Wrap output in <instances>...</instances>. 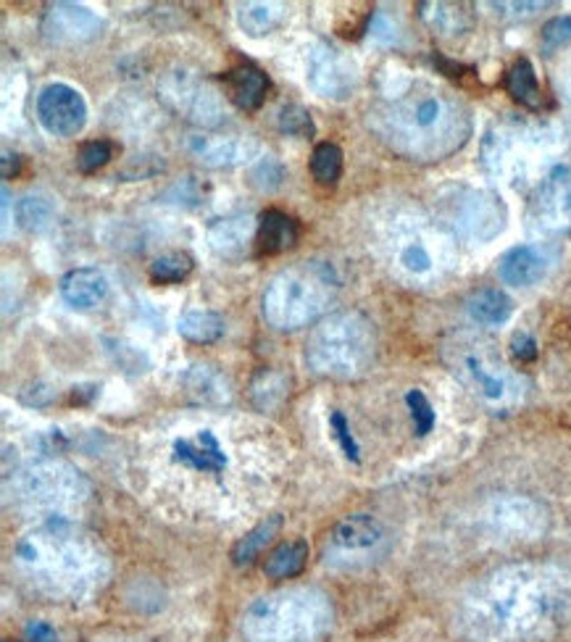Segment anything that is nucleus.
I'll use <instances>...</instances> for the list:
<instances>
[{"instance_id":"nucleus-13","label":"nucleus","mask_w":571,"mask_h":642,"mask_svg":"<svg viewBox=\"0 0 571 642\" xmlns=\"http://www.w3.org/2000/svg\"><path fill=\"white\" fill-rule=\"evenodd\" d=\"M388 540V532L375 516L369 514H353L345 516L343 521L334 525L332 532H329V547L327 558L332 561L345 558V561H358L356 556H375L377 551Z\"/></svg>"},{"instance_id":"nucleus-39","label":"nucleus","mask_w":571,"mask_h":642,"mask_svg":"<svg viewBox=\"0 0 571 642\" xmlns=\"http://www.w3.org/2000/svg\"><path fill=\"white\" fill-rule=\"evenodd\" d=\"M258 192H275L279 185L284 182V166L277 159H261L251 169V179H248Z\"/></svg>"},{"instance_id":"nucleus-22","label":"nucleus","mask_w":571,"mask_h":642,"mask_svg":"<svg viewBox=\"0 0 571 642\" xmlns=\"http://www.w3.org/2000/svg\"><path fill=\"white\" fill-rule=\"evenodd\" d=\"M227 98L240 111H256L266 101L269 92V77L253 64H240L225 74Z\"/></svg>"},{"instance_id":"nucleus-26","label":"nucleus","mask_w":571,"mask_h":642,"mask_svg":"<svg viewBox=\"0 0 571 642\" xmlns=\"http://www.w3.org/2000/svg\"><path fill=\"white\" fill-rule=\"evenodd\" d=\"M467 311L477 324H485V327H498V324H506L508 319H511L513 301L498 288L477 290L474 295H471L467 301Z\"/></svg>"},{"instance_id":"nucleus-41","label":"nucleus","mask_w":571,"mask_h":642,"mask_svg":"<svg viewBox=\"0 0 571 642\" xmlns=\"http://www.w3.org/2000/svg\"><path fill=\"white\" fill-rule=\"evenodd\" d=\"M329 427H332V435L334 440H338V445L343 448L345 458L353 461V464H358V461H361V448H358L356 438H353L351 424H347L343 411H332V414H329Z\"/></svg>"},{"instance_id":"nucleus-38","label":"nucleus","mask_w":571,"mask_h":642,"mask_svg":"<svg viewBox=\"0 0 571 642\" xmlns=\"http://www.w3.org/2000/svg\"><path fill=\"white\" fill-rule=\"evenodd\" d=\"M406 403H408V411H411L416 435H419V438L430 435L432 427H434V408H432L430 398H427L421 390L414 388V390L406 392Z\"/></svg>"},{"instance_id":"nucleus-25","label":"nucleus","mask_w":571,"mask_h":642,"mask_svg":"<svg viewBox=\"0 0 571 642\" xmlns=\"http://www.w3.org/2000/svg\"><path fill=\"white\" fill-rule=\"evenodd\" d=\"M506 90L508 96H511L519 105H524V109L530 111L543 109L545 98H543V90H540L535 66H532L530 59L513 61V66L508 68L506 74Z\"/></svg>"},{"instance_id":"nucleus-3","label":"nucleus","mask_w":571,"mask_h":642,"mask_svg":"<svg viewBox=\"0 0 571 642\" xmlns=\"http://www.w3.org/2000/svg\"><path fill=\"white\" fill-rule=\"evenodd\" d=\"M16 558L29 577L51 595L79 597L101 588L105 558L83 538H74L61 525L18 542Z\"/></svg>"},{"instance_id":"nucleus-28","label":"nucleus","mask_w":571,"mask_h":642,"mask_svg":"<svg viewBox=\"0 0 571 642\" xmlns=\"http://www.w3.org/2000/svg\"><path fill=\"white\" fill-rule=\"evenodd\" d=\"M177 332L185 340L195 342V345H208V342H216L225 335V319L219 314H214V311L195 309L179 316Z\"/></svg>"},{"instance_id":"nucleus-48","label":"nucleus","mask_w":571,"mask_h":642,"mask_svg":"<svg viewBox=\"0 0 571 642\" xmlns=\"http://www.w3.org/2000/svg\"><path fill=\"white\" fill-rule=\"evenodd\" d=\"M558 87H561L563 98H567V101L571 103V61H569L567 66H563L561 77H558Z\"/></svg>"},{"instance_id":"nucleus-33","label":"nucleus","mask_w":571,"mask_h":642,"mask_svg":"<svg viewBox=\"0 0 571 642\" xmlns=\"http://www.w3.org/2000/svg\"><path fill=\"white\" fill-rule=\"evenodd\" d=\"M398 264L411 277H430L434 266H437V255L427 246L424 237H414L398 248Z\"/></svg>"},{"instance_id":"nucleus-30","label":"nucleus","mask_w":571,"mask_h":642,"mask_svg":"<svg viewBox=\"0 0 571 642\" xmlns=\"http://www.w3.org/2000/svg\"><path fill=\"white\" fill-rule=\"evenodd\" d=\"M55 214L53 198L46 192H29L22 201L16 203V222L18 227L27 229V232H40L51 224Z\"/></svg>"},{"instance_id":"nucleus-36","label":"nucleus","mask_w":571,"mask_h":642,"mask_svg":"<svg viewBox=\"0 0 571 642\" xmlns=\"http://www.w3.org/2000/svg\"><path fill=\"white\" fill-rule=\"evenodd\" d=\"M277 127H279V133H284L290 137H314V133H316V124H314L312 114H308V111L297 103H288L279 109Z\"/></svg>"},{"instance_id":"nucleus-42","label":"nucleus","mask_w":571,"mask_h":642,"mask_svg":"<svg viewBox=\"0 0 571 642\" xmlns=\"http://www.w3.org/2000/svg\"><path fill=\"white\" fill-rule=\"evenodd\" d=\"M571 42V16H556L543 27V51L554 53Z\"/></svg>"},{"instance_id":"nucleus-32","label":"nucleus","mask_w":571,"mask_h":642,"mask_svg":"<svg viewBox=\"0 0 571 642\" xmlns=\"http://www.w3.org/2000/svg\"><path fill=\"white\" fill-rule=\"evenodd\" d=\"M192 269H195V259L190 253L174 251V253H164L158 255L156 261L151 264V282L153 285H177L182 279H188Z\"/></svg>"},{"instance_id":"nucleus-37","label":"nucleus","mask_w":571,"mask_h":642,"mask_svg":"<svg viewBox=\"0 0 571 642\" xmlns=\"http://www.w3.org/2000/svg\"><path fill=\"white\" fill-rule=\"evenodd\" d=\"M111 159H114V142L109 140L85 142V146L77 151V169L83 174H92L103 169Z\"/></svg>"},{"instance_id":"nucleus-27","label":"nucleus","mask_w":571,"mask_h":642,"mask_svg":"<svg viewBox=\"0 0 571 642\" xmlns=\"http://www.w3.org/2000/svg\"><path fill=\"white\" fill-rule=\"evenodd\" d=\"M308 564V542L288 540L279 542L275 551L264 561V575L271 579H293L306 569Z\"/></svg>"},{"instance_id":"nucleus-8","label":"nucleus","mask_w":571,"mask_h":642,"mask_svg":"<svg viewBox=\"0 0 571 642\" xmlns=\"http://www.w3.org/2000/svg\"><path fill=\"white\" fill-rule=\"evenodd\" d=\"M445 214L458 232L474 240H493L506 227V203L498 192L477 190V187H456L445 198Z\"/></svg>"},{"instance_id":"nucleus-4","label":"nucleus","mask_w":571,"mask_h":642,"mask_svg":"<svg viewBox=\"0 0 571 642\" xmlns=\"http://www.w3.org/2000/svg\"><path fill=\"white\" fill-rule=\"evenodd\" d=\"M332 627V603L312 588L279 590L258 597L243 616V632L253 642H314Z\"/></svg>"},{"instance_id":"nucleus-9","label":"nucleus","mask_w":571,"mask_h":642,"mask_svg":"<svg viewBox=\"0 0 571 642\" xmlns=\"http://www.w3.org/2000/svg\"><path fill=\"white\" fill-rule=\"evenodd\" d=\"M161 98L172 111H177L179 116L190 118V122L203 124V127H216L225 118V109H221L219 92H214L206 83L195 77V74L177 68L169 72L158 85Z\"/></svg>"},{"instance_id":"nucleus-46","label":"nucleus","mask_w":571,"mask_h":642,"mask_svg":"<svg viewBox=\"0 0 571 642\" xmlns=\"http://www.w3.org/2000/svg\"><path fill=\"white\" fill-rule=\"evenodd\" d=\"M24 640L27 642H59V632H55L48 621L35 619L24 627Z\"/></svg>"},{"instance_id":"nucleus-6","label":"nucleus","mask_w":571,"mask_h":642,"mask_svg":"<svg viewBox=\"0 0 571 642\" xmlns=\"http://www.w3.org/2000/svg\"><path fill=\"white\" fill-rule=\"evenodd\" d=\"M377 329L361 311H338L314 327L306 342L308 366L329 379H356L371 369Z\"/></svg>"},{"instance_id":"nucleus-43","label":"nucleus","mask_w":571,"mask_h":642,"mask_svg":"<svg viewBox=\"0 0 571 642\" xmlns=\"http://www.w3.org/2000/svg\"><path fill=\"white\" fill-rule=\"evenodd\" d=\"M490 9H495L498 14L503 16H511V18H524V16H535L537 11L548 9V5L554 3H508V0H503V3H487Z\"/></svg>"},{"instance_id":"nucleus-47","label":"nucleus","mask_w":571,"mask_h":642,"mask_svg":"<svg viewBox=\"0 0 571 642\" xmlns=\"http://www.w3.org/2000/svg\"><path fill=\"white\" fill-rule=\"evenodd\" d=\"M16 172H18V155L5 151L3 153V179H11Z\"/></svg>"},{"instance_id":"nucleus-31","label":"nucleus","mask_w":571,"mask_h":642,"mask_svg":"<svg viewBox=\"0 0 571 642\" xmlns=\"http://www.w3.org/2000/svg\"><path fill=\"white\" fill-rule=\"evenodd\" d=\"M279 527H282V519H279V516H269V519L261 521L258 527H253L251 532H248L243 540H238V545L232 547L234 564L248 566L251 561H256L258 553L264 551V547L271 542V538L279 532Z\"/></svg>"},{"instance_id":"nucleus-1","label":"nucleus","mask_w":571,"mask_h":642,"mask_svg":"<svg viewBox=\"0 0 571 642\" xmlns=\"http://www.w3.org/2000/svg\"><path fill=\"white\" fill-rule=\"evenodd\" d=\"M571 614V579L561 569L511 564L471 588L458 608L461 632L474 642H537Z\"/></svg>"},{"instance_id":"nucleus-40","label":"nucleus","mask_w":571,"mask_h":642,"mask_svg":"<svg viewBox=\"0 0 571 642\" xmlns=\"http://www.w3.org/2000/svg\"><path fill=\"white\" fill-rule=\"evenodd\" d=\"M185 382L190 385L192 392H198L201 395V401H211V392H216L219 398H225V382H221V377L216 372H211L208 366H192L188 372V377H185Z\"/></svg>"},{"instance_id":"nucleus-34","label":"nucleus","mask_w":571,"mask_h":642,"mask_svg":"<svg viewBox=\"0 0 571 642\" xmlns=\"http://www.w3.org/2000/svg\"><path fill=\"white\" fill-rule=\"evenodd\" d=\"M312 174L319 185H338L343 174V151L334 142H319L312 153Z\"/></svg>"},{"instance_id":"nucleus-20","label":"nucleus","mask_w":571,"mask_h":642,"mask_svg":"<svg viewBox=\"0 0 571 642\" xmlns=\"http://www.w3.org/2000/svg\"><path fill=\"white\" fill-rule=\"evenodd\" d=\"M258 222H253L251 216H229V219H219L208 227V242L211 251L221 259H240L245 255L248 246L256 240Z\"/></svg>"},{"instance_id":"nucleus-14","label":"nucleus","mask_w":571,"mask_h":642,"mask_svg":"<svg viewBox=\"0 0 571 642\" xmlns=\"http://www.w3.org/2000/svg\"><path fill=\"white\" fill-rule=\"evenodd\" d=\"M22 492L35 506L55 508L61 503H72L74 495H79V477L66 466L40 464L24 471Z\"/></svg>"},{"instance_id":"nucleus-35","label":"nucleus","mask_w":571,"mask_h":642,"mask_svg":"<svg viewBox=\"0 0 571 642\" xmlns=\"http://www.w3.org/2000/svg\"><path fill=\"white\" fill-rule=\"evenodd\" d=\"M284 395H288V379L282 374L264 369L253 382V398L261 408H275L277 403H282Z\"/></svg>"},{"instance_id":"nucleus-21","label":"nucleus","mask_w":571,"mask_h":642,"mask_svg":"<svg viewBox=\"0 0 571 642\" xmlns=\"http://www.w3.org/2000/svg\"><path fill=\"white\" fill-rule=\"evenodd\" d=\"M174 458L179 461L182 466H190L195 471H211L219 474L225 471L227 466V456L225 448L219 445L216 435L211 429H203L195 440H174Z\"/></svg>"},{"instance_id":"nucleus-29","label":"nucleus","mask_w":571,"mask_h":642,"mask_svg":"<svg viewBox=\"0 0 571 642\" xmlns=\"http://www.w3.org/2000/svg\"><path fill=\"white\" fill-rule=\"evenodd\" d=\"M284 5L282 3H243L238 9V24L245 35L264 37L282 22Z\"/></svg>"},{"instance_id":"nucleus-11","label":"nucleus","mask_w":571,"mask_h":642,"mask_svg":"<svg viewBox=\"0 0 571 642\" xmlns=\"http://www.w3.org/2000/svg\"><path fill=\"white\" fill-rule=\"evenodd\" d=\"M37 118L55 137L79 135L87 124V103L83 92L64 83L42 87L40 96H37Z\"/></svg>"},{"instance_id":"nucleus-16","label":"nucleus","mask_w":571,"mask_h":642,"mask_svg":"<svg viewBox=\"0 0 571 642\" xmlns=\"http://www.w3.org/2000/svg\"><path fill=\"white\" fill-rule=\"evenodd\" d=\"M490 521L495 529L508 534H519V538H532L540 534L545 527V514L537 503L526 501V498H500L490 506Z\"/></svg>"},{"instance_id":"nucleus-45","label":"nucleus","mask_w":571,"mask_h":642,"mask_svg":"<svg viewBox=\"0 0 571 642\" xmlns=\"http://www.w3.org/2000/svg\"><path fill=\"white\" fill-rule=\"evenodd\" d=\"M166 198H174V203H185V205H188V201L198 203L201 201V187L195 185V179L188 177V179H182V182L169 187Z\"/></svg>"},{"instance_id":"nucleus-12","label":"nucleus","mask_w":571,"mask_h":642,"mask_svg":"<svg viewBox=\"0 0 571 642\" xmlns=\"http://www.w3.org/2000/svg\"><path fill=\"white\" fill-rule=\"evenodd\" d=\"M530 216L540 232H571V166H558L537 185Z\"/></svg>"},{"instance_id":"nucleus-44","label":"nucleus","mask_w":571,"mask_h":642,"mask_svg":"<svg viewBox=\"0 0 571 642\" xmlns=\"http://www.w3.org/2000/svg\"><path fill=\"white\" fill-rule=\"evenodd\" d=\"M511 353L521 364H530V361L537 358V340L530 332H517L511 338Z\"/></svg>"},{"instance_id":"nucleus-2","label":"nucleus","mask_w":571,"mask_h":642,"mask_svg":"<svg viewBox=\"0 0 571 642\" xmlns=\"http://www.w3.org/2000/svg\"><path fill=\"white\" fill-rule=\"evenodd\" d=\"M369 127L393 153L408 161H445L471 137L469 105L445 87L406 79L369 109Z\"/></svg>"},{"instance_id":"nucleus-7","label":"nucleus","mask_w":571,"mask_h":642,"mask_svg":"<svg viewBox=\"0 0 571 642\" xmlns=\"http://www.w3.org/2000/svg\"><path fill=\"white\" fill-rule=\"evenodd\" d=\"M443 358L451 372L490 406L508 408L524 395V382L503 364L487 340L474 338V335H456L451 342H445Z\"/></svg>"},{"instance_id":"nucleus-10","label":"nucleus","mask_w":571,"mask_h":642,"mask_svg":"<svg viewBox=\"0 0 571 642\" xmlns=\"http://www.w3.org/2000/svg\"><path fill=\"white\" fill-rule=\"evenodd\" d=\"M308 85L316 96L327 101H347L358 87V68L353 64L351 55L338 51L329 42H319L308 53Z\"/></svg>"},{"instance_id":"nucleus-5","label":"nucleus","mask_w":571,"mask_h":642,"mask_svg":"<svg viewBox=\"0 0 571 642\" xmlns=\"http://www.w3.org/2000/svg\"><path fill=\"white\" fill-rule=\"evenodd\" d=\"M340 290V277L327 261H301L271 277L261 311L275 329H301L329 309Z\"/></svg>"},{"instance_id":"nucleus-15","label":"nucleus","mask_w":571,"mask_h":642,"mask_svg":"<svg viewBox=\"0 0 571 642\" xmlns=\"http://www.w3.org/2000/svg\"><path fill=\"white\" fill-rule=\"evenodd\" d=\"M42 33L59 46H77V42H87L101 35V18L85 5L55 3L48 9Z\"/></svg>"},{"instance_id":"nucleus-23","label":"nucleus","mask_w":571,"mask_h":642,"mask_svg":"<svg viewBox=\"0 0 571 642\" xmlns=\"http://www.w3.org/2000/svg\"><path fill=\"white\" fill-rule=\"evenodd\" d=\"M297 237H301V227L293 216H288L284 211L269 209L258 216V232L256 242L258 251L264 255H279L290 248H295Z\"/></svg>"},{"instance_id":"nucleus-24","label":"nucleus","mask_w":571,"mask_h":642,"mask_svg":"<svg viewBox=\"0 0 571 642\" xmlns=\"http://www.w3.org/2000/svg\"><path fill=\"white\" fill-rule=\"evenodd\" d=\"M421 16L437 35H461L471 29L474 14L467 3H421Z\"/></svg>"},{"instance_id":"nucleus-19","label":"nucleus","mask_w":571,"mask_h":642,"mask_svg":"<svg viewBox=\"0 0 571 642\" xmlns=\"http://www.w3.org/2000/svg\"><path fill=\"white\" fill-rule=\"evenodd\" d=\"M59 290L61 298L72 309L87 311L105 301V295H109V279H105L103 272L92 269V266H83V269H72L69 274H64Z\"/></svg>"},{"instance_id":"nucleus-17","label":"nucleus","mask_w":571,"mask_h":642,"mask_svg":"<svg viewBox=\"0 0 571 642\" xmlns=\"http://www.w3.org/2000/svg\"><path fill=\"white\" fill-rule=\"evenodd\" d=\"M190 153L208 166H238L256 153V142L243 137L195 135L188 142Z\"/></svg>"},{"instance_id":"nucleus-18","label":"nucleus","mask_w":571,"mask_h":642,"mask_svg":"<svg viewBox=\"0 0 571 642\" xmlns=\"http://www.w3.org/2000/svg\"><path fill=\"white\" fill-rule=\"evenodd\" d=\"M548 255L540 251L537 246H517L508 253H503L498 274L503 282L511 285V288H532L548 274Z\"/></svg>"}]
</instances>
